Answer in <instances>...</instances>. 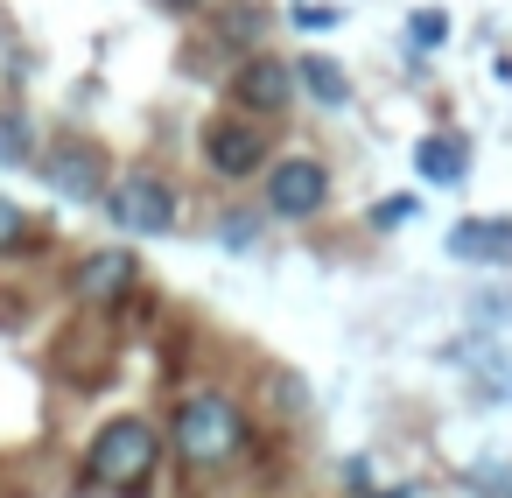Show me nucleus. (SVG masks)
Here are the masks:
<instances>
[{
  "label": "nucleus",
  "instance_id": "obj_5",
  "mask_svg": "<svg viewBox=\"0 0 512 498\" xmlns=\"http://www.w3.org/2000/svg\"><path fill=\"white\" fill-rule=\"evenodd\" d=\"M204 162H211V176L239 183V176H253V169L267 162V141H260V127H246V120H211V127H204Z\"/></svg>",
  "mask_w": 512,
  "mask_h": 498
},
{
  "label": "nucleus",
  "instance_id": "obj_18",
  "mask_svg": "<svg viewBox=\"0 0 512 498\" xmlns=\"http://www.w3.org/2000/svg\"><path fill=\"white\" fill-rule=\"evenodd\" d=\"M169 8H197L204 15V8H225V0H169Z\"/></svg>",
  "mask_w": 512,
  "mask_h": 498
},
{
  "label": "nucleus",
  "instance_id": "obj_15",
  "mask_svg": "<svg viewBox=\"0 0 512 498\" xmlns=\"http://www.w3.org/2000/svg\"><path fill=\"white\" fill-rule=\"evenodd\" d=\"M442 36H449V22H442V15H435V8H421V15H414V22H407V43H421V50H435V43H442Z\"/></svg>",
  "mask_w": 512,
  "mask_h": 498
},
{
  "label": "nucleus",
  "instance_id": "obj_10",
  "mask_svg": "<svg viewBox=\"0 0 512 498\" xmlns=\"http://www.w3.org/2000/svg\"><path fill=\"white\" fill-rule=\"evenodd\" d=\"M43 169H50V183H57L64 197H99V155H92V148H57Z\"/></svg>",
  "mask_w": 512,
  "mask_h": 498
},
{
  "label": "nucleus",
  "instance_id": "obj_11",
  "mask_svg": "<svg viewBox=\"0 0 512 498\" xmlns=\"http://www.w3.org/2000/svg\"><path fill=\"white\" fill-rule=\"evenodd\" d=\"M295 85H302V92H309L316 106H344V99H351V78L337 71V57H302Z\"/></svg>",
  "mask_w": 512,
  "mask_h": 498
},
{
  "label": "nucleus",
  "instance_id": "obj_14",
  "mask_svg": "<svg viewBox=\"0 0 512 498\" xmlns=\"http://www.w3.org/2000/svg\"><path fill=\"white\" fill-rule=\"evenodd\" d=\"M29 239V218H22V204H8V197H0V253H15Z\"/></svg>",
  "mask_w": 512,
  "mask_h": 498
},
{
  "label": "nucleus",
  "instance_id": "obj_6",
  "mask_svg": "<svg viewBox=\"0 0 512 498\" xmlns=\"http://www.w3.org/2000/svg\"><path fill=\"white\" fill-rule=\"evenodd\" d=\"M232 99H239L246 113H288V99H295V71H288L281 57H246L239 78H232Z\"/></svg>",
  "mask_w": 512,
  "mask_h": 498
},
{
  "label": "nucleus",
  "instance_id": "obj_1",
  "mask_svg": "<svg viewBox=\"0 0 512 498\" xmlns=\"http://www.w3.org/2000/svg\"><path fill=\"white\" fill-rule=\"evenodd\" d=\"M176 449L183 463H232L246 449V414L225 393H197L176 407Z\"/></svg>",
  "mask_w": 512,
  "mask_h": 498
},
{
  "label": "nucleus",
  "instance_id": "obj_13",
  "mask_svg": "<svg viewBox=\"0 0 512 498\" xmlns=\"http://www.w3.org/2000/svg\"><path fill=\"white\" fill-rule=\"evenodd\" d=\"M260 29H267V15L253 8V0H246V8H225V36L232 43H260Z\"/></svg>",
  "mask_w": 512,
  "mask_h": 498
},
{
  "label": "nucleus",
  "instance_id": "obj_3",
  "mask_svg": "<svg viewBox=\"0 0 512 498\" xmlns=\"http://www.w3.org/2000/svg\"><path fill=\"white\" fill-rule=\"evenodd\" d=\"M323 204H330V169H323L316 155L274 162V176H267V211H274V218H316Z\"/></svg>",
  "mask_w": 512,
  "mask_h": 498
},
{
  "label": "nucleus",
  "instance_id": "obj_7",
  "mask_svg": "<svg viewBox=\"0 0 512 498\" xmlns=\"http://www.w3.org/2000/svg\"><path fill=\"white\" fill-rule=\"evenodd\" d=\"M134 274H141L134 253H127V246H106V253H92V260L78 267V295H85V302H120V295L134 288Z\"/></svg>",
  "mask_w": 512,
  "mask_h": 498
},
{
  "label": "nucleus",
  "instance_id": "obj_17",
  "mask_svg": "<svg viewBox=\"0 0 512 498\" xmlns=\"http://www.w3.org/2000/svg\"><path fill=\"white\" fill-rule=\"evenodd\" d=\"M295 22H302V29H330V22H337V8H295Z\"/></svg>",
  "mask_w": 512,
  "mask_h": 498
},
{
  "label": "nucleus",
  "instance_id": "obj_8",
  "mask_svg": "<svg viewBox=\"0 0 512 498\" xmlns=\"http://www.w3.org/2000/svg\"><path fill=\"white\" fill-rule=\"evenodd\" d=\"M449 253L456 260H512V218H463L456 232H449Z\"/></svg>",
  "mask_w": 512,
  "mask_h": 498
},
{
  "label": "nucleus",
  "instance_id": "obj_12",
  "mask_svg": "<svg viewBox=\"0 0 512 498\" xmlns=\"http://www.w3.org/2000/svg\"><path fill=\"white\" fill-rule=\"evenodd\" d=\"M0 162H29V120L0 113Z\"/></svg>",
  "mask_w": 512,
  "mask_h": 498
},
{
  "label": "nucleus",
  "instance_id": "obj_9",
  "mask_svg": "<svg viewBox=\"0 0 512 498\" xmlns=\"http://www.w3.org/2000/svg\"><path fill=\"white\" fill-rule=\"evenodd\" d=\"M414 169H421L428 183H463V169H470V141H456V134H428V141H414Z\"/></svg>",
  "mask_w": 512,
  "mask_h": 498
},
{
  "label": "nucleus",
  "instance_id": "obj_4",
  "mask_svg": "<svg viewBox=\"0 0 512 498\" xmlns=\"http://www.w3.org/2000/svg\"><path fill=\"white\" fill-rule=\"evenodd\" d=\"M106 211H113L127 232H169V225H176V190H169L162 176H127V183L106 197Z\"/></svg>",
  "mask_w": 512,
  "mask_h": 498
},
{
  "label": "nucleus",
  "instance_id": "obj_2",
  "mask_svg": "<svg viewBox=\"0 0 512 498\" xmlns=\"http://www.w3.org/2000/svg\"><path fill=\"white\" fill-rule=\"evenodd\" d=\"M155 456H162V442H155L148 421H106L99 442H92V456H85V470L106 491H141L155 477Z\"/></svg>",
  "mask_w": 512,
  "mask_h": 498
},
{
  "label": "nucleus",
  "instance_id": "obj_16",
  "mask_svg": "<svg viewBox=\"0 0 512 498\" xmlns=\"http://www.w3.org/2000/svg\"><path fill=\"white\" fill-rule=\"evenodd\" d=\"M407 218H421V211H414V197H386V204L372 211V225H379V232H393V225H407Z\"/></svg>",
  "mask_w": 512,
  "mask_h": 498
}]
</instances>
